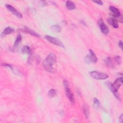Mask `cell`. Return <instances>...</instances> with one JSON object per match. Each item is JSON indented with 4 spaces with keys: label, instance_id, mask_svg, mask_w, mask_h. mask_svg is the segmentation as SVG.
I'll list each match as a JSON object with an SVG mask.
<instances>
[{
    "label": "cell",
    "instance_id": "6da1fadb",
    "mask_svg": "<svg viewBox=\"0 0 123 123\" xmlns=\"http://www.w3.org/2000/svg\"><path fill=\"white\" fill-rule=\"evenodd\" d=\"M56 57L52 53H50L47 58L43 62V65L45 69L49 73H54L55 68L54 66L56 64Z\"/></svg>",
    "mask_w": 123,
    "mask_h": 123
},
{
    "label": "cell",
    "instance_id": "7a4b0ae2",
    "mask_svg": "<svg viewBox=\"0 0 123 123\" xmlns=\"http://www.w3.org/2000/svg\"><path fill=\"white\" fill-rule=\"evenodd\" d=\"M64 90L66 95L69 100L73 103H74V94L72 93L71 90L69 86V83L67 80H64L63 82Z\"/></svg>",
    "mask_w": 123,
    "mask_h": 123
},
{
    "label": "cell",
    "instance_id": "3957f363",
    "mask_svg": "<svg viewBox=\"0 0 123 123\" xmlns=\"http://www.w3.org/2000/svg\"><path fill=\"white\" fill-rule=\"evenodd\" d=\"M89 74L91 77L97 80H104L108 78L109 76V75L105 73L96 71L90 72Z\"/></svg>",
    "mask_w": 123,
    "mask_h": 123
},
{
    "label": "cell",
    "instance_id": "277c9868",
    "mask_svg": "<svg viewBox=\"0 0 123 123\" xmlns=\"http://www.w3.org/2000/svg\"><path fill=\"white\" fill-rule=\"evenodd\" d=\"M45 38L49 42H50V43L58 46L59 47H64V45L63 44V43H62V42L59 39L57 38L51 37V36H48L46 35L45 36Z\"/></svg>",
    "mask_w": 123,
    "mask_h": 123
},
{
    "label": "cell",
    "instance_id": "5b68a950",
    "mask_svg": "<svg viewBox=\"0 0 123 123\" xmlns=\"http://www.w3.org/2000/svg\"><path fill=\"white\" fill-rule=\"evenodd\" d=\"M98 26L101 31V32L107 35L109 33V29L108 26L105 24L102 19H99L98 21Z\"/></svg>",
    "mask_w": 123,
    "mask_h": 123
},
{
    "label": "cell",
    "instance_id": "8992f818",
    "mask_svg": "<svg viewBox=\"0 0 123 123\" xmlns=\"http://www.w3.org/2000/svg\"><path fill=\"white\" fill-rule=\"evenodd\" d=\"M6 8L10 11L12 13H13L14 15L17 16L19 18H22V14L19 12L14 7H13L12 6L9 5V4H6L5 5Z\"/></svg>",
    "mask_w": 123,
    "mask_h": 123
},
{
    "label": "cell",
    "instance_id": "52a82bcc",
    "mask_svg": "<svg viewBox=\"0 0 123 123\" xmlns=\"http://www.w3.org/2000/svg\"><path fill=\"white\" fill-rule=\"evenodd\" d=\"M109 10L111 12L113 16H114L115 18H119L120 16H121V13L120 12V11L116 7L113 6H111L109 7Z\"/></svg>",
    "mask_w": 123,
    "mask_h": 123
},
{
    "label": "cell",
    "instance_id": "ba28073f",
    "mask_svg": "<svg viewBox=\"0 0 123 123\" xmlns=\"http://www.w3.org/2000/svg\"><path fill=\"white\" fill-rule=\"evenodd\" d=\"M123 80V77H120V78H117L115 80L114 83L113 84H112L113 85V86L116 90L118 91L119 88L122 85Z\"/></svg>",
    "mask_w": 123,
    "mask_h": 123
},
{
    "label": "cell",
    "instance_id": "9c48e42d",
    "mask_svg": "<svg viewBox=\"0 0 123 123\" xmlns=\"http://www.w3.org/2000/svg\"><path fill=\"white\" fill-rule=\"evenodd\" d=\"M13 32H14V29L12 28L10 26H8L7 27H6L1 33V36H0L1 37H3L5 36L10 34L13 33Z\"/></svg>",
    "mask_w": 123,
    "mask_h": 123
},
{
    "label": "cell",
    "instance_id": "30bf717a",
    "mask_svg": "<svg viewBox=\"0 0 123 123\" xmlns=\"http://www.w3.org/2000/svg\"><path fill=\"white\" fill-rule=\"evenodd\" d=\"M107 22L113 28H117L119 26L117 20L115 18H114L111 17V18H110L108 19Z\"/></svg>",
    "mask_w": 123,
    "mask_h": 123
},
{
    "label": "cell",
    "instance_id": "8fae6325",
    "mask_svg": "<svg viewBox=\"0 0 123 123\" xmlns=\"http://www.w3.org/2000/svg\"><path fill=\"white\" fill-rule=\"evenodd\" d=\"M89 58H90V59L91 61V62L93 63L97 62L98 61L97 57L96 56L94 52L91 49H89Z\"/></svg>",
    "mask_w": 123,
    "mask_h": 123
},
{
    "label": "cell",
    "instance_id": "7c38bea8",
    "mask_svg": "<svg viewBox=\"0 0 123 123\" xmlns=\"http://www.w3.org/2000/svg\"><path fill=\"white\" fill-rule=\"evenodd\" d=\"M24 31H25L26 32H27L28 33L30 34V35L36 37H40V36L38 34H37V32H36L35 31L27 27H25L24 28Z\"/></svg>",
    "mask_w": 123,
    "mask_h": 123
},
{
    "label": "cell",
    "instance_id": "4fadbf2b",
    "mask_svg": "<svg viewBox=\"0 0 123 123\" xmlns=\"http://www.w3.org/2000/svg\"><path fill=\"white\" fill-rule=\"evenodd\" d=\"M66 7L68 10H74L76 8L74 3L70 0H68L66 1Z\"/></svg>",
    "mask_w": 123,
    "mask_h": 123
},
{
    "label": "cell",
    "instance_id": "5bb4252c",
    "mask_svg": "<svg viewBox=\"0 0 123 123\" xmlns=\"http://www.w3.org/2000/svg\"><path fill=\"white\" fill-rule=\"evenodd\" d=\"M104 62H105V63L106 64V65L109 67L112 68L114 66V64L112 62V61L111 59V58L109 57H107L104 60Z\"/></svg>",
    "mask_w": 123,
    "mask_h": 123
},
{
    "label": "cell",
    "instance_id": "9a60e30c",
    "mask_svg": "<svg viewBox=\"0 0 123 123\" xmlns=\"http://www.w3.org/2000/svg\"><path fill=\"white\" fill-rule=\"evenodd\" d=\"M83 111L86 118H88L89 116V108L87 105H84L83 107Z\"/></svg>",
    "mask_w": 123,
    "mask_h": 123
},
{
    "label": "cell",
    "instance_id": "2e32d148",
    "mask_svg": "<svg viewBox=\"0 0 123 123\" xmlns=\"http://www.w3.org/2000/svg\"><path fill=\"white\" fill-rule=\"evenodd\" d=\"M22 36L21 35H18L16 38V39L14 41V45H13V46L14 47H17L20 44V43L21 42V41H22Z\"/></svg>",
    "mask_w": 123,
    "mask_h": 123
},
{
    "label": "cell",
    "instance_id": "e0dca14e",
    "mask_svg": "<svg viewBox=\"0 0 123 123\" xmlns=\"http://www.w3.org/2000/svg\"><path fill=\"white\" fill-rule=\"evenodd\" d=\"M51 29L52 31L57 33H59L62 30V28L61 26L58 25H52L51 27Z\"/></svg>",
    "mask_w": 123,
    "mask_h": 123
},
{
    "label": "cell",
    "instance_id": "ac0fdd59",
    "mask_svg": "<svg viewBox=\"0 0 123 123\" xmlns=\"http://www.w3.org/2000/svg\"><path fill=\"white\" fill-rule=\"evenodd\" d=\"M30 51V49L28 46H24L22 49V52L23 54H29Z\"/></svg>",
    "mask_w": 123,
    "mask_h": 123
},
{
    "label": "cell",
    "instance_id": "d6986e66",
    "mask_svg": "<svg viewBox=\"0 0 123 123\" xmlns=\"http://www.w3.org/2000/svg\"><path fill=\"white\" fill-rule=\"evenodd\" d=\"M100 106V102L99 101L98 99H97V98H95L94 99L93 101V106L95 109H98L99 108Z\"/></svg>",
    "mask_w": 123,
    "mask_h": 123
},
{
    "label": "cell",
    "instance_id": "ffe728a7",
    "mask_svg": "<svg viewBox=\"0 0 123 123\" xmlns=\"http://www.w3.org/2000/svg\"><path fill=\"white\" fill-rule=\"evenodd\" d=\"M56 92L55 90L54 89H51L48 92V96L49 97V98H51L54 97L56 95Z\"/></svg>",
    "mask_w": 123,
    "mask_h": 123
},
{
    "label": "cell",
    "instance_id": "44dd1931",
    "mask_svg": "<svg viewBox=\"0 0 123 123\" xmlns=\"http://www.w3.org/2000/svg\"><path fill=\"white\" fill-rule=\"evenodd\" d=\"M114 61L117 64H120L122 62L121 57L119 56H116L114 57Z\"/></svg>",
    "mask_w": 123,
    "mask_h": 123
},
{
    "label": "cell",
    "instance_id": "7402d4cb",
    "mask_svg": "<svg viewBox=\"0 0 123 123\" xmlns=\"http://www.w3.org/2000/svg\"><path fill=\"white\" fill-rule=\"evenodd\" d=\"M85 61L87 63H91V61L89 56V55H87L86 56V57L85 58Z\"/></svg>",
    "mask_w": 123,
    "mask_h": 123
},
{
    "label": "cell",
    "instance_id": "603a6c76",
    "mask_svg": "<svg viewBox=\"0 0 123 123\" xmlns=\"http://www.w3.org/2000/svg\"><path fill=\"white\" fill-rule=\"evenodd\" d=\"M95 3L98 4V5H103V2L101 0H96V1H94Z\"/></svg>",
    "mask_w": 123,
    "mask_h": 123
},
{
    "label": "cell",
    "instance_id": "cb8c5ba5",
    "mask_svg": "<svg viewBox=\"0 0 123 123\" xmlns=\"http://www.w3.org/2000/svg\"><path fill=\"white\" fill-rule=\"evenodd\" d=\"M119 122L121 123H122L123 122V114H122L121 115V116L119 117Z\"/></svg>",
    "mask_w": 123,
    "mask_h": 123
},
{
    "label": "cell",
    "instance_id": "d4e9b609",
    "mask_svg": "<svg viewBox=\"0 0 123 123\" xmlns=\"http://www.w3.org/2000/svg\"><path fill=\"white\" fill-rule=\"evenodd\" d=\"M118 45L119 46V47H120L121 49L123 48V42L121 40L119 41L118 42Z\"/></svg>",
    "mask_w": 123,
    "mask_h": 123
},
{
    "label": "cell",
    "instance_id": "484cf974",
    "mask_svg": "<svg viewBox=\"0 0 123 123\" xmlns=\"http://www.w3.org/2000/svg\"><path fill=\"white\" fill-rule=\"evenodd\" d=\"M81 24H83V25H85V26H86V23L83 21H81Z\"/></svg>",
    "mask_w": 123,
    "mask_h": 123
}]
</instances>
